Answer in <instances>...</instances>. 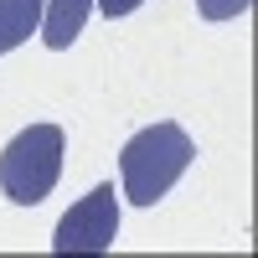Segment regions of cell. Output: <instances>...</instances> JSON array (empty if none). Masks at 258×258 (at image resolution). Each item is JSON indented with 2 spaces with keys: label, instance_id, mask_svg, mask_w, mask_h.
I'll list each match as a JSON object with an SVG mask.
<instances>
[{
  "label": "cell",
  "instance_id": "6da1fadb",
  "mask_svg": "<svg viewBox=\"0 0 258 258\" xmlns=\"http://www.w3.org/2000/svg\"><path fill=\"white\" fill-rule=\"evenodd\" d=\"M191 160H197V145H191V135L176 119L145 124L140 135L119 150V176H124L119 197H129L135 207H155L165 191L186 176Z\"/></svg>",
  "mask_w": 258,
  "mask_h": 258
},
{
  "label": "cell",
  "instance_id": "7a4b0ae2",
  "mask_svg": "<svg viewBox=\"0 0 258 258\" xmlns=\"http://www.w3.org/2000/svg\"><path fill=\"white\" fill-rule=\"evenodd\" d=\"M62 150H68V135H62L57 124H26L0 150V191H6L16 207L47 202L57 176H62Z\"/></svg>",
  "mask_w": 258,
  "mask_h": 258
},
{
  "label": "cell",
  "instance_id": "3957f363",
  "mask_svg": "<svg viewBox=\"0 0 258 258\" xmlns=\"http://www.w3.org/2000/svg\"><path fill=\"white\" fill-rule=\"evenodd\" d=\"M114 238H119V191L114 181H103L83 202H73V212H62L52 253H109Z\"/></svg>",
  "mask_w": 258,
  "mask_h": 258
},
{
  "label": "cell",
  "instance_id": "277c9868",
  "mask_svg": "<svg viewBox=\"0 0 258 258\" xmlns=\"http://www.w3.org/2000/svg\"><path fill=\"white\" fill-rule=\"evenodd\" d=\"M88 6L93 0H47V6H41V41H47L52 52L73 47L83 36V26H88Z\"/></svg>",
  "mask_w": 258,
  "mask_h": 258
},
{
  "label": "cell",
  "instance_id": "5b68a950",
  "mask_svg": "<svg viewBox=\"0 0 258 258\" xmlns=\"http://www.w3.org/2000/svg\"><path fill=\"white\" fill-rule=\"evenodd\" d=\"M41 6L47 0H0V57L21 47L31 31H41Z\"/></svg>",
  "mask_w": 258,
  "mask_h": 258
},
{
  "label": "cell",
  "instance_id": "8992f818",
  "mask_svg": "<svg viewBox=\"0 0 258 258\" xmlns=\"http://www.w3.org/2000/svg\"><path fill=\"white\" fill-rule=\"evenodd\" d=\"M248 6H253V0H197L202 21H238Z\"/></svg>",
  "mask_w": 258,
  "mask_h": 258
},
{
  "label": "cell",
  "instance_id": "52a82bcc",
  "mask_svg": "<svg viewBox=\"0 0 258 258\" xmlns=\"http://www.w3.org/2000/svg\"><path fill=\"white\" fill-rule=\"evenodd\" d=\"M140 6H145V0H98V11L109 16V21H114V16H129V11H140Z\"/></svg>",
  "mask_w": 258,
  "mask_h": 258
}]
</instances>
